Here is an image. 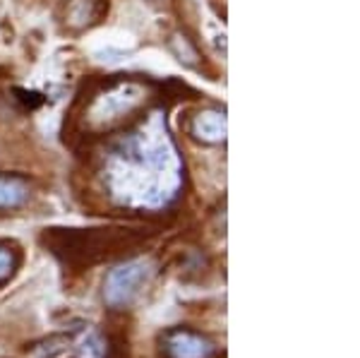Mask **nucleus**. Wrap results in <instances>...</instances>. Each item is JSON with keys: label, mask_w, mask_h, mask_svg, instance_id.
Returning a JSON list of instances; mask_svg holds the SVG:
<instances>
[{"label": "nucleus", "mask_w": 360, "mask_h": 358, "mask_svg": "<svg viewBox=\"0 0 360 358\" xmlns=\"http://www.w3.org/2000/svg\"><path fill=\"white\" fill-rule=\"evenodd\" d=\"M161 349L168 358H214L217 356V346L209 342L205 334L185 330V327H176L168 330L161 337Z\"/></svg>", "instance_id": "5"}, {"label": "nucleus", "mask_w": 360, "mask_h": 358, "mask_svg": "<svg viewBox=\"0 0 360 358\" xmlns=\"http://www.w3.org/2000/svg\"><path fill=\"white\" fill-rule=\"evenodd\" d=\"M149 276H152V264L144 260H130V262L118 264L103 281V301L111 308L130 305L149 281Z\"/></svg>", "instance_id": "4"}, {"label": "nucleus", "mask_w": 360, "mask_h": 358, "mask_svg": "<svg viewBox=\"0 0 360 358\" xmlns=\"http://www.w3.org/2000/svg\"><path fill=\"white\" fill-rule=\"evenodd\" d=\"M139 101H142V89L135 82L111 79L106 84V91L96 94L94 101L89 103V125H96V128L106 125V128H111V125L120 123L123 115L130 113Z\"/></svg>", "instance_id": "3"}, {"label": "nucleus", "mask_w": 360, "mask_h": 358, "mask_svg": "<svg viewBox=\"0 0 360 358\" xmlns=\"http://www.w3.org/2000/svg\"><path fill=\"white\" fill-rule=\"evenodd\" d=\"M106 356H108V339L96 330H89L75 344V358H106Z\"/></svg>", "instance_id": "10"}, {"label": "nucleus", "mask_w": 360, "mask_h": 358, "mask_svg": "<svg viewBox=\"0 0 360 358\" xmlns=\"http://www.w3.org/2000/svg\"><path fill=\"white\" fill-rule=\"evenodd\" d=\"M41 241L68 267L89 269L98 262L135 252L142 236L130 229H46Z\"/></svg>", "instance_id": "2"}, {"label": "nucleus", "mask_w": 360, "mask_h": 358, "mask_svg": "<svg viewBox=\"0 0 360 358\" xmlns=\"http://www.w3.org/2000/svg\"><path fill=\"white\" fill-rule=\"evenodd\" d=\"M29 198L27 178L15 173H0V210H15Z\"/></svg>", "instance_id": "7"}, {"label": "nucleus", "mask_w": 360, "mask_h": 358, "mask_svg": "<svg viewBox=\"0 0 360 358\" xmlns=\"http://www.w3.org/2000/svg\"><path fill=\"white\" fill-rule=\"evenodd\" d=\"M22 260H25V252H22L20 243L0 241V288L17 274V269L22 267Z\"/></svg>", "instance_id": "9"}, {"label": "nucleus", "mask_w": 360, "mask_h": 358, "mask_svg": "<svg viewBox=\"0 0 360 358\" xmlns=\"http://www.w3.org/2000/svg\"><path fill=\"white\" fill-rule=\"evenodd\" d=\"M183 176L166 132L130 137L108 164V190L120 205L159 210L176 200Z\"/></svg>", "instance_id": "1"}, {"label": "nucleus", "mask_w": 360, "mask_h": 358, "mask_svg": "<svg viewBox=\"0 0 360 358\" xmlns=\"http://www.w3.org/2000/svg\"><path fill=\"white\" fill-rule=\"evenodd\" d=\"M108 13V0H68L65 5V25L72 32L98 25Z\"/></svg>", "instance_id": "6"}, {"label": "nucleus", "mask_w": 360, "mask_h": 358, "mask_svg": "<svg viewBox=\"0 0 360 358\" xmlns=\"http://www.w3.org/2000/svg\"><path fill=\"white\" fill-rule=\"evenodd\" d=\"M193 132L202 142H224L226 140V115L219 111H202L195 118Z\"/></svg>", "instance_id": "8"}]
</instances>
